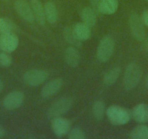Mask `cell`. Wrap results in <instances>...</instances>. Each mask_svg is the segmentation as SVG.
Wrapping results in <instances>:
<instances>
[{"label": "cell", "instance_id": "26", "mask_svg": "<svg viewBox=\"0 0 148 139\" xmlns=\"http://www.w3.org/2000/svg\"><path fill=\"white\" fill-rule=\"evenodd\" d=\"M141 18H142L144 25L148 27V10H146L144 11Z\"/></svg>", "mask_w": 148, "mask_h": 139}, {"label": "cell", "instance_id": "1", "mask_svg": "<svg viewBox=\"0 0 148 139\" xmlns=\"http://www.w3.org/2000/svg\"><path fill=\"white\" fill-rule=\"evenodd\" d=\"M142 69L136 63L132 62L126 67L123 76V85L126 90L130 91L135 89L142 76Z\"/></svg>", "mask_w": 148, "mask_h": 139}, {"label": "cell", "instance_id": "8", "mask_svg": "<svg viewBox=\"0 0 148 139\" xmlns=\"http://www.w3.org/2000/svg\"><path fill=\"white\" fill-rule=\"evenodd\" d=\"M23 101V93L20 91H15L5 96L3 99V106L6 110H14L21 107Z\"/></svg>", "mask_w": 148, "mask_h": 139}, {"label": "cell", "instance_id": "32", "mask_svg": "<svg viewBox=\"0 0 148 139\" xmlns=\"http://www.w3.org/2000/svg\"><path fill=\"white\" fill-rule=\"evenodd\" d=\"M146 1H147V2H148V0H146Z\"/></svg>", "mask_w": 148, "mask_h": 139}, {"label": "cell", "instance_id": "21", "mask_svg": "<svg viewBox=\"0 0 148 139\" xmlns=\"http://www.w3.org/2000/svg\"><path fill=\"white\" fill-rule=\"evenodd\" d=\"M17 26L15 22L7 18H0V35L10 32H15Z\"/></svg>", "mask_w": 148, "mask_h": 139}, {"label": "cell", "instance_id": "24", "mask_svg": "<svg viewBox=\"0 0 148 139\" xmlns=\"http://www.w3.org/2000/svg\"><path fill=\"white\" fill-rule=\"evenodd\" d=\"M68 137L69 139H84L85 138V133L80 127H75L71 129Z\"/></svg>", "mask_w": 148, "mask_h": 139}, {"label": "cell", "instance_id": "16", "mask_svg": "<svg viewBox=\"0 0 148 139\" xmlns=\"http://www.w3.org/2000/svg\"><path fill=\"white\" fill-rule=\"evenodd\" d=\"M72 28L74 33L82 42L88 40L91 37L92 33L90 28L85 25L84 22H76Z\"/></svg>", "mask_w": 148, "mask_h": 139}, {"label": "cell", "instance_id": "33", "mask_svg": "<svg viewBox=\"0 0 148 139\" xmlns=\"http://www.w3.org/2000/svg\"><path fill=\"white\" fill-rule=\"evenodd\" d=\"M6 1H8V0H6Z\"/></svg>", "mask_w": 148, "mask_h": 139}, {"label": "cell", "instance_id": "29", "mask_svg": "<svg viewBox=\"0 0 148 139\" xmlns=\"http://www.w3.org/2000/svg\"><path fill=\"white\" fill-rule=\"evenodd\" d=\"M4 89V84H3V82L2 80H0V93L3 91Z\"/></svg>", "mask_w": 148, "mask_h": 139}, {"label": "cell", "instance_id": "7", "mask_svg": "<svg viewBox=\"0 0 148 139\" xmlns=\"http://www.w3.org/2000/svg\"><path fill=\"white\" fill-rule=\"evenodd\" d=\"M19 44L18 36L14 32L0 35V49L2 52L11 53L14 52Z\"/></svg>", "mask_w": 148, "mask_h": 139}, {"label": "cell", "instance_id": "28", "mask_svg": "<svg viewBox=\"0 0 148 139\" xmlns=\"http://www.w3.org/2000/svg\"><path fill=\"white\" fill-rule=\"evenodd\" d=\"M5 130H4V128L2 127V126L0 125V138L5 137Z\"/></svg>", "mask_w": 148, "mask_h": 139}, {"label": "cell", "instance_id": "19", "mask_svg": "<svg viewBox=\"0 0 148 139\" xmlns=\"http://www.w3.org/2000/svg\"><path fill=\"white\" fill-rule=\"evenodd\" d=\"M121 73V67H115L108 71L105 75L103 78V83L107 86H113L119 78Z\"/></svg>", "mask_w": 148, "mask_h": 139}, {"label": "cell", "instance_id": "9", "mask_svg": "<svg viewBox=\"0 0 148 139\" xmlns=\"http://www.w3.org/2000/svg\"><path fill=\"white\" fill-rule=\"evenodd\" d=\"M52 128L57 137H63L71 130V123L68 119L61 117H55L52 120Z\"/></svg>", "mask_w": 148, "mask_h": 139}, {"label": "cell", "instance_id": "20", "mask_svg": "<svg viewBox=\"0 0 148 139\" xmlns=\"http://www.w3.org/2000/svg\"><path fill=\"white\" fill-rule=\"evenodd\" d=\"M63 36L64 39L66 41L67 43L70 44L73 46H76V47H81L82 46V41L78 39L76 34L74 33L72 28L67 27L65 28L63 31Z\"/></svg>", "mask_w": 148, "mask_h": 139}, {"label": "cell", "instance_id": "11", "mask_svg": "<svg viewBox=\"0 0 148 139\" xmlns=\"http://www.w3.org/2000/svg\"><path fill=\"white\" fill-rule=\"evenodd\" d=\"M62 80L61 78H55L48 82L42 89V96L44 98H48L53 96L61 89Z\"/></svg>", "mask_w": 148, "mask_h": 139}, {"label": "cell", "instance_id": "3", "mask_svg": "<svg viewBox=\"0 0 148 139\" xmlns=\"http://www.w3.org/2000/svg\"><path fill=\"white\" fill-rule=\"evenodd\" d=\"M114 40L111 36H106L102 39L97 50V59L102 62H106L110 59L114 52Z\"/></svg>", "mask_w": 148, "mask_h": 139}, {"label": "cell", "instance_id": "10", "mask_svg": "<svg viewBox=\"0 0 148 139\" xmlns=\"http://www.w3.org/2000/svg\"><path fill=\"white\" fill-rule=\"evenodd\" d=\"M15 10L21 18L28 22H32L34 20V15L32 8L25 0H17L15 2Z\"/></svg>", "mask_w": 148, "mask_h": 139}, {"label": "cell", "instance_id": "18", "mask_svg": "<svg viewBox=\"0 0 148 139\" xmlns=\"http://www.w3.org/2000/svg\"><path fill=\"white\" fill-rule=\"evenodd\" d=\"M45 18L51 24H54L58 18V12L55 5L52 2H47L45 5Z\"/></svg>", "mask_w": 148, "mask_h": 139}, {"label": "cell", "instance_id": "17", "mask_svg": "<svg viewBox=\"0 0 148 139\" xmlns=\"http://www.w3.org/2000/svg\"><path fill=\"white\" fill-rule=\"evenodd\" d=\"M81 17H82L84 23L89 26V28H92L96 24V12L92 7L84 8L81 13Z\"/></svg>", "mask_w": 148, "mask_h": 139}, {"label": "cell", "instance_id": "2", "mask_svg": "<svg viewBox=\"0 0 148 139\" xmlns=\"http://www.w3.org/2000/svg\"><path fill=\"white\" fill-rule=\"evenodd\" d=\"M106 114L110 123L114 125H123L130 121L132 113L129 110L118 105H112L107 109Z\"/></svg>", "mask_w": 148, "mask_h": 139}, {"label": "cell", "instance_id": "4", "mask_svg": "<svg viewBox=\"0 0 148 139\" xmlns=\"http://www.w3.org/2000/svg\"><path fill=\"white\" fill-rule=\"evenodd\" d=\"M72 99L71 98H61L54 102L48 110V116L49 118L61 117L68 112L73 106Z\"/></svg>", "mask_w": 148, "mask_h": 139}, {"label": "cell", "instance_id": "13", "mask_svg": "<svg viewBox=\"0 0 148 139\" xmlns=\"http://www.w3.org/2000/svg\"><path fill=\"white\" fill-rule=\"evenodd\" d=\"M119 8V0H100L98 12L105 15H113Z\"/></svg>", "mask_w": 148, "mask_h": 139}, {"label": "cell", "instance_id": "12", "mask_svg": "<svg viewBox=\"0 0 148 139\" xmlns=\"http://www.w3.org/2000/svg\"><path fill=\"white\" fill-rule=\"evenodd\" d=\"M134 120L139 123H146L148 122V105L141 103L135 106L132 112Z\"/></svg>", "mask_w": 148, "mask_h": 139}, {"label": "cell", "instance_id": "23", "mask_svg": "<svg viewBox=\"0 0 148 139\" xmlns=\"http://www.w3.org/2000/svg\"><path fill=\"white\" fill-rule=\"evenodd\" d=\"M105 111V104L102 101L98 100L94 103L93 115L96 120H101L103 118Z\"/></svg>", "mask_w": 148, "mask_h": 139}, {"label": "cell", "instance_id": "30", "mask_svg": "<svg viewBox=\"0 0 148 139\" xmlns=\"http://www.w3.org/2000/svg\"><path fill=\"white\" fill-rule=\"evenodd\" d=\"M145 86H146V88L148 89V75L147 76L146 79H145Z\"/></svg>", "mask_w": 148, "mask_h": 139}, {"label": "cell", "instance_id": "15", "mask_svg": "<svg viewBox=\"0 0 148 139\" xmlns=\"http://www.w3.org/2000/svg\"><path fill=\"white\" fill-rule=\"evenodd\" d=\"M65 59L70 67H76L80 63L81 56L76 48L70 46L65 49Z\"/></svg>", "mask_w": 148, "mask_h": 139}, {"label": "cell", "instance_id": "25", "mask_svg": "<svg viewBox=\"0 0 148 139\" xmlns=\"http://www.w3.org/2000/svg\"><path fill=\"white\" fill-rule=\"evenodd\" d=\"M12 57L7 52H1L0 53V65L2 67H9L12 65Z\"/></svg>", "mask_w": 148, "mask_h": 139}, {"label": "cell", "instance_id": "5", "mask_svg": "<svg viewBox=\"0 0 148 139\" xmlns=\"http://www.w3.org/2000/svg\"><path fill=\"white\" fill-rule=\"evenodd\" d=\"M49 77V73L44 70L34 69L28 70L24 73L23 78L24 82L28 86H38L43 83Z\"/></svg>", "mask_w": 148, "mask_h": 139}, {"label": "cell", "instance_id": "14", "mask_svg": "<svg viewBox=\"0 0 148 139\" xmlns=\"http://www.w3.org/2000/svg\"><path fill=\"white\" fill-rule=\"evenodd\" d=\"M31 5L36 20L39 25H45V18H45V7L39 2V0H31Z\"/></svg>", "mask_w": 148, "mask_h": 139}, {"label": "cell", "instance_id": "22", "mask_svg": "<svg viewBox=\"0 0 148 139\" xmlns=\"http://www.w3.org/2000/svg\"><path fill=\"white\" fill-rule=\"evenodd\" d=\"M130 136L133 139H148V126L144 125L136 126L132 130Z\"/></svg>", "mask_w": 148, "mask_h": 139}, {"label": "cell", "instance_id": "31", "mask_svg": "<svg viewBox=\"0 0 148 139\" xmlns=\"http://www.w3.org/2000/svg\"><path fill=\"white\" fill-rule=\"evenodd\" d=\"M145 47L146 48V49H147V50H148V39H147V40H146V42H145Z\"/></svg>", "mask_w": 148, "mask_h": 139}, {"label": "cell", "instance_id": "27", "mask_svg": "<svg viewBox=\"0 0 148 139\" xmlns=\"http://www.w3.org/2000/svg\"><path fill=\"white\" fill-rule=\"evenodd\" d=\"M99 1L100 0H90L91 5L92 6V9H94V10L98 11V7H99Z\"/></svg>", "mask_w": 148, "mask_h": 139}, {"label": "cell", "instance_id": "6", "mask_svg": "<svg viewBox=\"0 0 148 139\" xmlns=\"http://www.w3.org/2000/svg\"><path fill=\"white\" fill-rule=\"evenodd\" d=\"M129 27L133 37L138 42H142L145 37V31L142 18L137 13H133L129 18Z\"/></svg>", "mask_w": 148, "mask_h": 139}]
</instances>
